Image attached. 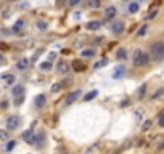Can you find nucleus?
Listing matches in <instances>:
<instances>
[{"label":"nucleus","mask_w":164,"mask_h":154,"mask_svg":"<svg viewBox=\"0 0 164 154\" xmlns=\"http://www.w3.org/2000/svg\"><path fill=\"white\" fill-rule=\"evenodd\" d=\"M132 63H134V66H137V67H143V66H146L148 63H150V56H148V53H145L143 50H135L134 51V56H132Z\"/></svg>","instance_id":"obj_1"},{"label":"nucleus","mask_w":164,"mask_h":154,"mask_svg":"<svg viewBox=\"0 0 164 154\" xmlns=\"http://www.w3.org/2000/svg\"><path fill=\"white\" fill-rule=\"evenodd\" d=\"M151 56H153L155 61L164 60V40L155 42V44L151 45Z\"/></svg>","instance_id":"obj_2"},{"label":"nucleus","mask_w":164,"mask_h":154,"mask_svg":"<svg viewBox=\"0 0 164 154\" xmlns=\"http://www.w3.org/2000/svg\"><path fill=\"white\" fill-rule=\"evenodd\" d=\"M19 124H21V119H19L18 116H10V117L7 119V122H5L7 130H16V129L19 127Z\"/></svg>","instance_id":"obj_3"},{"label":"nucleus","mask_w":164,"mask_h":154,"mask_svg":"<svg viewBox=\"0 0 164 154\" xmlns=\"http://www.w3.org/2000/svg\"><path fill=\"white\" fill-rule=\"evenodd\" d=\"M82 93H80V90H74V92H71L69 95L66 96V100H64V103L69 106V104H73V103H76L77 100H79V96H80Z\"/></svg>","instance_id":"obj_4"},{"label":"nucleus","mask_w":164,"mask_h":154,"mask_svg":"<svg viewBox=\"0 0 164 154\" xmlns=\"http://www.w3.org/2000/svg\"><path fill=\"white\" fill-rule=\"evenodd\" d=\"M124 74H126V66L124 64H119V66L114 67V71H113V79L118 80L121 77H124Z\"/></svg>","instance_id":"obj_5"},{"label":"nucleus","mask_w":164,"mask_h":154,"mask_svg":"<svg viewBox=\"0 0 164 154\" xmlns=\"http://www.w3.org/2000/svg\"><path fill=\"white\" fill-rule=\"evenodd\" d=\"M124 29H126V27H124V23H122V21H116V23L111 24V31H113L116 35L122 34V32H124Z\"/></svg>","instance_id":"obj_6"},{"label":"nucleus","mask_w":164,"mask_h":154,"mask_svg":"<svg viewBox=\"0 0 164 154\" xmlns=\"http://www.w3.org/2000/svg\"><path fill=\"white\" fill-rule=\"evenodd\" d=\"M23 140H24L26 143H29V145H34V130L32 129H27L23 133Z\"/></svg>","instance_id":"obj_7"},{"label":"nucleus","mask_w":164,"mask_h":154,"mask_svg":"<svg viewBox=\"0 0 164 154\" xmlns=\"http://www.w3.org/2000/svg\"><path fill=\"white\" fill-rule=\"evenodd\" d=\"M34 145H37L39 148H42L45 145V133L39 132V135H34Z\"/></svg>","instance_id":"obj_8"},{"label":"nucleus","mask_w":164,"mask_h":154,"mask_svg":"<svg viewBox=\"0 0 164 154\" xmlns=\"http://www.w3.org/2000/svg\"><path fill=\"white\" fill-rule=\"evenodd\" d=\"M116 15H118V8H116L114 5L108 7V8L105 10V18H106V19H113Z\"/></svg>","instance_id":"obj_9"},{"label":"nucleus","mask_w":164,"mask_h":154,"mask_svg":"<svg viewBox=\"0 0 164 154\" xmlns=\"http://www.w3.org/2000/svg\"><path fill=\"white\" fill-rule=\"evenodd\" d=\"M100 27H101V21H97V19H95V21H89L85 24V29L87 31H98Z\"/></svg>","instance_id":"obj_10"},{"label":"nucleus","mask_w":164,"mask_h":154,"mask_svg":"<svg viewBox=\"0 0 164 154\" xmlns=\"http://www.w3.org/2000/svg\"><path fill=\"white\" fill-rule=\"evenodd\" d=\"M69 67H71V66L68 64L66 61H60V63L57 64V71H58L60 74H66L68 71H69Z\"/></svg>","instance_id":"obj_11"},{"label":"nucleus","mask_w":164,"mask_h":154,"mask_svg":"<svg viewBox=\"0 0 164 154\" xmlns=\"http://www.w3.org/2000/svg\"><path fill=\"white\" fill-rule=\"evenodd\" d=\"M16 67L19 69V71H26V69L29 67V60H27V58H21V60H18Z\"/></svg>","instance_id":"obj_12"},{"label":"nucleus","mask_w":164,"mask_h":154,"mask_svg":"<svg viewBox=\"0 0 164 154\" xmlns=\"http://www.w3.org/2000/svg\"><path fill=\"white\" fill-rule=\"evenodd\" d=\"M45 103H47V96L45 95H37L36 96V106L37 108H44Z\"/></svg>","instance_id":"obj_13"},{"label":"nucleus","mask_w":164,"mask_h":154,"mask_svg":"<svg viewBox=\"0 0 164 154\" xmlns=\"http://www.w3.org/2000/svg\"><path fill=\"white\" fill-rule=\"evenodd\" d=\"M11 95L13 96H21V95H24V87L23 85H15V87H13L11 88Z\"/></svg>","instance_id":"obj_14"},{"label":"nucleus","mask_w":164,"mask_h":154,"mask_svg":"<svg viewBox=\"0 0 164 154\" xmlns=\"http://www.w3.org/2000/svg\"><path fill=\"white\" fill-rule=\"evenodd\" d=\"M15 76H13V74H10V72H7V74H3L2 76V80H3V83H7V85H11V83L13 82H15Z\"/></svg>","instance_id":"obj_15"},{"label":"nucleus","mask_w":164,"mask_h":154,"mask_svg":"<svg viewBox=\"0 0 164 154\" xmlns=\"http://www.w3.org/2000/svg\"><path fill=\"white\" fill-rule=\"evenodd\" d=\"M139 10H140V3H137V2H130V3L127 5V11L132 13V15H134V13H137Z\"/></svg>","instance_id":"obj_16"},{"label":"nucleus","mask_w":164,"mask_h":154,"mask_svg":"<svg viewBox=\"0 0 164 154\" xmlns=\"http://www.w3.org/2000/svg\"><path fill=\"white\" fill-rule=\"evenodd\" d=\"M24 26H26L24 19H18V21L15 23V26H13V32H19V31H23Z\"/></svg>","instance_id":"obj_17"},{"label":"nucleus","mask_w":164,"mask_h":154,"mask_svg":"<svg viewBox=\"0 0 164 154\" xmlns=\"http://www.w3.org/2000/svg\"><path fill=\"white\" fill-rule=\"evenodd\" d=\"M36 27H37L39 31H47L48 23H47V21H44V19H39V21H36Z\"/></svg>","instance_id":"obj_18"},{"label":"nucleus","mask_w":164,"mask_h":154,"mask_svg":"<svg viewBox=\"0 0 164 154\" xmlns=\"http://www.w3.org/2000/svg\"><path fill=\"white\" fill-rule=\"evenodd\" d=\"M80 55H82L84 58H92V56H95V50H93V48H85V50L80 51Z\"/></svg>","instance_id":"obj_19"},{"label":"nucleus","mask_w":164,"mask_h":154,"mask_svg":"<svg viewBox=\"0 0 164 154\" xmlns=\"http://www.w3.org/2000/svg\"><path fill=\"white\" fill-rule=\"evenodd\" d=\"M116 58L121 60V61H122V60H126V58H127V50H126V48H119L118 53H116Z\"/></svg>","instance_id":"obj_20"},{"label":"nucleus","mask_w":164,"mask_h":154,"mask_svg":"<svg viewBox=\"0 0 164 154\" xmlns=\"http://www.w3.org/2000/svg\"><path fill=\"white\" fill-rule=\"evenodd\" d=\"M73 69H74V71H77V72H80V71H84V69H85V66L82 64L80 61H74L73 63Z\"/></svg>","instance_id":"obj_21"},{"label":"nucleus","mask_w":164,"mask_h":154,"mask_svg":"<svg viewBox=\"0 0 164 154\" xmlns=\"http://www.w3.org/2000/svg\"><path fill=\"white\" fill-rule=\"evenodd\" d=\"M108 64V58H103V60H100V61H97V63H95V69H100V67H105Z\"/></svg>","instance_id":"obj_22"},{"label":"nucleus","mask_w":164,"mask_h":154,"mask_svg":"<svg viewBox=\"0 0 164 154\" xmlns=\"http://www.w3.org/2000/svg\"><path fill=\"white\" fill-rule=\"evenodd\" d=\"M87 5H89V8H98L101 5V2H100V0H89Z\"/></svg>","instance_id":"obj_23"},{"label":"nucleus","mask_w":164,"mask_h":154,"mask_svg":"<svg viewBox=\"0 0 164 154\" xmlns=\"http://www.w3.org/2000/svg\"><path fill=\"white\" fill-rule=\"evenodd\" d=\"M97 95H98V92H97V90H92L90 93H87V95L84 96V100H85V101H90V100H93V98L97 96Z\"/></svg>","instance_id":"obj_24"},{"label":"nucleus","mask_w":164,"mask_h":154,"mask_svg":"<svg viewBox=\"0 0 164 154\" xmlns=\"http://www.w3.org/2000/svg\"><path fill=\"white\" fill-rule=\"evenodd\" d=\"M40 69H42V71H50V69H52V63H50V61L40 63Z\"/></svg>","instance_id":"obj_25"},{"label":"nucleus","mask_w":164,"mask_h":154,"mask_svg":"<svg viewBox=\"0 0 164 154\" xmlns=\"http://www.w3.org/2000/svg\"><path fill=\"white\" fill-rule=\"evenodd\" d=\"M146 31H148V26H146V24H143V26L140 27V29L137 31V35H139V37H143V35L146 34Z\"/></svg>","instance_id":"obj_26"},{"label":"nucleus","mask_w":164,"mask_h":154,"mask_svg":"<svg viewBox=\"0 0 164 154\" xmlns=\"http://www.w3.org/2000/svg\"><path fill=\"white\" fill-rule=\"evenodd\" d=\"M145 93H146V83H143V85L139 88V93H137V95H139V98L142 100V98L145 96Z\"/></svg>","instance_id":"obj_27"},{"label":"nucleus","mask_w":164,"mask_h":154,"mask_svg":"<svg viewBox=\"0 0 164 154\" xmlns=\"http://www.w3.org/2000/svg\"><path fill=\"white\" fill-rule=\"evenodd\" d=\"M61 88H63L61 83H53V85H52V92H53V93H58Z\"/></svg>","instance_id":"obj_28"},{"label":"nucleus","mask_w":164,"mask_h":154,"mask_svg":"<svg viewBox=\"0 0 164 154\" xmlns=\"http://www.w3.org/2000/svg\"><path fill=\"white\" fill-rule=\"evenodd\" d=\"M156 16H158V10H151V11L146 15V19H153V18H156Z\"/></svg>","instance_id":"obj_29"},{"label":"nucleus","mask_w":164,"mask_h":154,"mask_svg":"<svg viewBox=\"0 0 164 154\" xmlns=\"http://www.w3.org/2000/svg\"><path fill=\"white\" fill-rule=\"evenodd\" d=\"M161 95H164V88H158V92L151 96V100H158V98H159Z\"/></svg>","instance_id":"obj_30"},{"label":"nucleus","mask_w":164,"mask_h":154,"mask_svg":"<svg viewBox=\"0 0 164 154\" xmlns=\"http://www.w3.org/2000/svg\"><path fill=\"white\" fill-rule=\"evenodd\" d=\"M23 101H24V95H21V96H16V98H15V104H16V106H21V104H23Z\"/></svg>","instance_id":"obj_31"},{"label":"nucleus","mask_w":164,"mask_h":154,"mask_svg":"<svg viewBox=\"0 0 164 154\" xmlns=\"http://www.w3.org/2000/svg\"><path fill=\"white\" fill-rule=\"evenodd\" d=\"M150 127H151V120H145V122H143V125H142V130H145V132H146Z\"/></svg>","instance_id":"obj_32"},{"label":"nucleus","mask_w":164,"mask_h":154,"mask_svg":"<svg viewBox=\"0 0 164 154\" xmlns=\"http://www.w3.org/2000/svg\"><path fill=\"white\" fill-rule=\"evenodd\" d=\"M0 140H2V141H8V133L5 130L0 132Z\"/></svg>","instance_id":"obj_33"},{"label":"nucleus","mask_w":164,"mask_h":154,"mask_svg":"<svg viewBox=\"0 0 164 154\" xmlns=\"http://www.w3.org/2000/svg\"><path fill=\"white\" fill-rule=\"evenodd\" d=\"M15 146H16V143H15V141H13V140H11V141H8V143H7V151H11V149H15Z\"/></svg>","instance_id":"obj_34"},{"label":"nucleus","mask_w":164,"mask_h":154,"mask_svg":"<svg viewBox=\"0 0 164 154\" xmlns=\"http://www.w3.org/2000/svg\"><path fill=\"white\" fill-rule=\"evenodd\" d=\"M158 125H159L161 129L164 127V114H161V116H159V119H158Z\"/></svg>","instance_id":"obj_35"},{"label":"nucleus","mask_w":164,"mask_h":154,"mask_svg":"<svg viewBox=\"0 0 164 154\" xmlns=\"http://www.w3.org/2000/svg\"><path fill=\"white\" fill-rule=\"evenodd\" d=\"M5 64H7V58L0 53V66H5Z\"/></svg>","instance_id":"obj_36"},{"label":"nucleus","mask_w":164,"mask_h":154,"mask_svg":"<svg viewBox=\"0 0 164 154\" xmlns=\"http://www.w3.org/2000/svg\"><path fill=\"white\" fill-rule=\"evenodd\" d=\"M40 55H42V50H37V51L34 53V56H32V61H36V60L40 56Z\"/></svg>","instance_id":"obj_37"},{"label":"nucleus","mask_w":164,"mask_h":154,"mask_svg":"<svg viewBox=\"0 0 164 154\" xmlns=\"http://www.w3.org/2000/svg\"><path fill=\"white\" fill-rule=\"evenodd\" d=\"M129 104H130V100L127 98V100H124V101L121 103V108H126V106H129Z\"/></svg>","instance_id":"obj_38"},{"label":"nucleus","mask_w":164,"mask_h":154,"mask_svg":"<svg viewBox=\"0 0 164 154\" xmlns=\"http://www.w3.org/2000/svg\"><path fill=\"white\" fill-rule=\"evenodd\" d=\"M79 2L80 0H69V7H76V5H79Z\"/></svg>","instance_id":"obj_39"},{"label":"nucleus","mask_w":164,"mask_h":154,"mask_svg":"<svg viewBox=\"0 0 164 154\" xmlns=\"http://www.w3.org/2000/svg\"><path fill=\"white\" fill-rule=\"evenodd\" d=\"M55 58H57V53H50V55H48V61H50V63H52Z\"/></svg>","instance_id":"obj_40"},{"label":"nucleus","mask_w":164,"mask_h":154,"mask_svg":"<svg viewBox=\"0 0 164 154\" xmlns=\"http://www.w3.org/2000/svg\"><path fill=\"white\" fill-rule=\"evenodd\" d=\"M159 149H164V143H161V145H159Z\"/></svg>","instance_id":"obj_41"}]
</instances>
